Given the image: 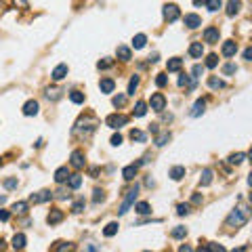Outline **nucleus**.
I'll use <instances>...</instances> for the list:
<instances>
[{
    "mask_svg": "<svg viewBox=\"0 0 252 252\" xmlns=\"http://www.w3.org/2000/svg\"><path fill=\"white\" fill-rule=\"evenodd\" d=\"M97 126H99V120L94 118L93 114H84L78 118V122L74 124V128H72V137L74 139H82L86 141L94 130H97Z\"/></svg>",
    "mask_w": 252,
    "mask_h": 252,
    "instance_id": "1",
    "label": "nucleus"
},
{
    "mask_svg": "<svg viewBox=\"0 0 252 252\" xmlns=\"http://www.w3.org/2000/svg\"><path fill=\"white\" fill-rule=\"evenodd\" d=\"M250 217H252L250 206H246V204H240V206H235L229 215H227L225 227H229V229H240V227H244L248 223Z\"/></svg>",
    "mask_w": 252,
    "mask_h": 252,
    "instance_id": "2",
    "label": "nucleus"
},
{
    "mask_svg": "<svg viewBox=\"0 0 252 252\" xmlns=\"http://www.w3.org/2000/svg\"><path fill=\"white\" fill-rule=\"evenodd\" d=\"M137 195H139V185H135V187H132L128 193H126V198L122 200L120 208H118V215H120V217H124L126 212H128V210L132 208V204L137 202Z\"/></svg>",
    "mask_w": 252,
    "mask_h": 252,
    "instance_id": "3",
    "label": "nucleus"
},
{
    "mask_svg": "<svg viewBox=\"0 0 252 252\" xmlns=\"http://www.w3.org/2000/svg\"><path fill=\"white\" fill-rule=\"evenodd\" d=\"M162 17L166 19L168 23H175L179 17H181V9H179V4L175 2H166L162 6Z\"/></svg>",
    "mask_w": 252,
    "mask_h": 252,
    "instance_id": "4",
    "label": "nucleus"
},
{
    "mask_svg": "<svg viewBox=\"0 0 252 252\" xmlns=\"http://www.w3.org/2000/svg\"><path fill=\"white\" fill-rule=\"evenodd\" d=\"M147 107L154 109V112H158V114H162L164 109H166V97H164L162 93H154L152 99H149V103H147Z\"/></svg>",
    "mask_w": 252,
    "mask_h": 252,
    "instance_id": "5",
    "label": "nucleus"
},
{
    "mask_svg": "<svg viewBox=\"0 0 252 252\" xmlns=\"http://www.w3.org/2000/svg\"><path fill=\"white\" fill-rule=\"evenodd\" d=\"M69 166L76 170H82L86 166V154L82 149H74V152L69 154Z\"/></svg>",
    "mask_w": 252,
    "mask_h": 252,
    "instance_id": "6",
    "label": "nucleus"
},
{
    "mask_svg": "<svg viewBox=\"0 0 252 252\" xmlns=\"http://www.w3.org/2000/svg\"><path fill=\"white\" fill-rule=\"evenodd\" d=\"M105 124L109 126V128L118 130V128H122V126L128 124V116H124V114H109L105 118Z\"/></svg>",
    "mask_w": 252,
    "mask_h": 252,
    "instance_id": "7",
    "label": "nucleus"
},
{
    "mask_svg": "<svg viewBox=\"0 0 252 252\" xmlns=\"http://www.w3.org/2000/svg\"><path fill=\"white\" fill-rule=\"evenodd\" d=\"M51 200H53L51 189H40V191L30 195V204H44V202H51Z\"/></svg>",
    "mask_w": 252,
    "mask_h": 252,
    "instance_id": "8",
    "label": "nucleus"
},
{
    "mask_svg": "<svg viewBox=\"0 0 252 252\" xmlns=\"http://www.w3.org/2000/svg\"><path fill=\"white\" fill-rule=\"evenodd\" d=\"M21 112H23V116H28V118L38 116V112H40V105H38L36 99H30V101H26V103H23Z\"/></svg>",
    "mask_w": 252,
    "mask_h": 252,
    "instance_id": "9",
    "label": "nucleus"
},
{
    "mask_svg": "<svg viewBox=\"0 0 252 252\" xmlns=\"http://www.w3.org/2000/svg\"><path fill=\"white\" fill-rule=\"evenodd\" d=\"M183 23L187 26V30H198L202 26V17L198 13H187L183 17Z\"/></svg>",
    "mask_w": 252,
    "mask_h": 252,
    "instance_id": "10",
    "label": "nucleus"
},
{
    "mask_svg": "<svg viewBox=\"0 0 252 252\" xmlns=\"http://www.w3.org/2000/svg\"><path fill=\"white\" fill-rule=\"evenodd\" d=\"M220 40V32H219V28H206L204 30V42H208V44H217Z\"/></svg>",
    "mask_w": 252,
    "mask_h": 252,
    "instance_id": "11",
    "label": "nucleus"
},
{
    "mask_svg": "<svg viewBox=\"0 0 252 252\" xmlns=\"http://www.w3.org/2000/svg\"><path fill=\"white\" fill-rule=\"evenodd\" d=\"M177 86L179 89H187V91H193L195 89V78L189 76V74H181L179 80H177Z\"/></svg>",
    "mask_w": 252,
    "mask_h": 252,
    "instance_id": "12",
    "label": "nucleus"
},
{
    "mask_svg": "<svg viewBox=\"0 0 252 252\" xmlns=\"http://www.w3.org/2000/svg\"><path fill=\"white\" fill-rule=\"evenodd\" d=\"M67 72H69V67H67V63H59V65H55V69H53V74H51V78L55 82H61L63 78L67 76Z\"/></svg>",
    "mask_w": 252,
    "mask_h": 252,
    "instance_id": "13",
    "label": "nucleus"
},
{
    "mask_svg": "<svg viewBox=\"0 0 252 252\" xmlns=\"http://www.w3.org/2000/svg\"><path fill=\"white\" fill-rule=\"evenodd\" d=\"M220 53H223V57H235V53H238V42L225 40L223 46H220Z\"/></svg>",
    "mask_w": 252,
    "mask_h": 252,
    "instance_id": "14",
    "label": "nucleus"
},
{
    "mask_svg": "<svg viewBox=\"0 0 252 252\" xmlns=\"http://www.w3.org/2000/svg\"><path fill=\"white\" fill-rule=\"evenodd\" d=\"M63 217H65V215H63V210H59V208H51V212L46 215V223H49L51 227H53V225H59L61 220H63Z\"/></svg>",
    "mask_w": 252,
    "mask_h": 252,
    "instance_id": "15",
    "label": "nucleus"
},
{
    "mask_svg": "<svg viewBox=\"0 0 252 252\" xmlns=\"http://www.w3.org/2000/svg\"><path fill=\"white\" fill-rule=\"evenodd\" d=\"M72 175V172H69V168L67 166H59L57 170H55V175H53V179H55V183L57 185H63L67 181V177Z\"/></svg>",
    "mask_w": 252,
    "mask_h": 252,
    "instance_id": "16",
    "label": "nucleus"
},
{
    "mask_svg": "<svg viewBox=\"0 0 252 252\" xmlns=\"http://www.w3.org/2000/svg\"><path fill=\"white\" fill-rule=\"evenodd\" d=\"M99 91L103 93V94L114 93L116 91V82L112 80V78H101V80H99Z\"/></svg>",
    "mask_w": 252,
    "mask_h": 252,
    "instance_id": "17",
    "label": "nucleus"
},
{
    "mask_svg": "<svg viewBox=\"0 0 252 252\" xmlns=\"http://www.w3.org/2000/svg\"><path fill=\"white\" fill-rule=\"evenodd\" d=\"M204 112H206V99H198L193 103V107H191V112H189V116L191 118H200Z\"/></svg>",
    "mask_w": 252,
    "mask_h": 252,
    "instance_id": "18",
    "label": "nucleus"
},
{
    "mask_svg": "<svg viewBox=\"0 0 252 252\" xmlns=\"http://www.w3.org/2000/svg\"><path fill=\"white\" fill-rule=\"evenodd\" d=\"M26 244H28L26 233H15V235H13V240H11L13 250H23V248H26Z\"/></svg>",
    "mask_w": 252,
    "mask_h": 252,
    "instance_id": "19",
    "label": "nucleus"
},
{
    "mask_svg": "<svg viewBox=\"0 0 252 252\" xmlns=\"http://www.w3.org/2000/svg\"><path fill=\"white\" fill-rule=\"evenodd\" d=\"M248 160V154L246 152H238V154H231L229 158H227V162L231 164V166H240V164H244Z\"/></svg>",
    "mask_w": 252,
    "mask_h": 252,
    "instance_id": "20",
    "label": "nucleus"
},
{
    "mask_svg": "<svg viewBox=\"0 0 252 252\" xmlns=\"http://www.w3.org/2000/svg\"><path fill=\"white\" fill-rule=\"evenodd\" d=\"M212 179H215V170H212V168H204L202 175H200V185L202 187L212 185Z\"/></svg>",
    "mask_w": 252,
    "mask_h": 252,
    "instance_id": "21",
    "label": "nucleus"
},
{
    "mask_svg": "<svg viewBox=\"0 0 252 252\" xmlns=\"http://www.w3.org/2000/svg\"><path fill=\"white\" fill-rule=\"evenodd\" d=\"M116 57L120 59V61H130V59H132V51L128 49V46L120 44V46L116 49Z\"/></svg>",
    "mask_w": 252,
    "mask_h": 252,
    "instance_id": "22",
    "label": "nucleus"
},
{
    "mask_svg": "<svg viewBox=\"0 0 252 252\" xmlns=\"http://www.w3.org/2000/svg\"><path fill=\"white\" fill-rule=\"evenodd\" d=\"M240 9H242V2H240V0H227V9H225V13L229 15V17H235V15L240 13Z\"/></svg>",
    "mask_w": 252,
    "mask_h": 252,
    "instance_id": "23",
    "label": "nucleus"
},
{
    "mask_svg": "<svg viewBox=\"0 0 252 252\" xmlns=\"http://www.w3.org/2000/svg\"><path fill=\"white\" fill-rule=\"evenodd\" d=\"M137 172H139L137 164H128V166L122 168V177H124V181H132V179L137 177Z\"/></svg>",
    "mask_w": 252,
    "mask_h": 252,
    "instance_id": "24",
    "label": "nucleus"
},
{
    "mask_svg": "<svg viewBox=\"0 0 252 252\" xmlns=\"http://www.w3.org/2000/svg\"><path fill=\"white\" fill-rule=\"evenodd\" d=\"M28 208H30V202H15L11 206V215H28Z\"/></svg>",
    "mask_w": 252,
    "mask_h": 252,
    "instance_id": "25",
    "label": "nucleus"
},
{
    "mask_svg": "<svg viewBox=\"0 0 252 252\" xmlns=\"http://www.w3.org/2000/svg\"><path fill=\"white\" fill-rule=\"evenodd\" d=\"M181 67H183V59L181 57H172L166 61V72H181Z\"/></svg>",
    "mask_w": 252,
    "mask_h": 252,
    "instance_id": "26",
    "label": "nucleus"
},
{
    "mask_svg": "<svg viewBox=\"0 0 252 252\" xmlns=\"http://www.w3.org/2000/svg\"><path fill=\"white\" fill-rule=\"evenodd\" d=\"M189 55H191L193 59H202V55H204V44H202V42H191V44H189Z\"/></svg>",
    "mask_w": 252,
    "mask_h": 252,
    "instance_id": "27",
    "label": "nucleus"
},
{
    "mask_svg": "<svg viewBox=\"0 0 252 252\" xmlns=\"http://www.w3.org/2000/svg\"><path fill=\"white\" fill-rule=\"evenodd\" d=\"M132 206H135V212H137V215H152V204H149V202H135V204H132Z\"/></svg>",
    "mask_w": 252,
    "mask_h": 252,
    "instance_id": "28",
    "label": "nucleus"
},
{
    "mask_svg": "<svg viewBox=\"0 0 252 252\" xmlns=\"http://www.w3.org/2000/svg\"><path fill=\"white\" fill-rule=\"evenodd\" d=\"M61 97H63V91L59 86H49V89H46V99L49 101H59Z\"/></svg>",
    "mask_w": 252,
    "mask_h": 252,
    "instance_id": "29",
    "label": "nucleus"
},
{
    "mask_svg": "<svg viewBox=\"0 0 252 252\" xmlns=\"http://www.w3.org/2000/svg\"><path fill=\"white\" fill-rule=\"evenodd\" d=\"M145 44H147V36H145V34H137V36H132V49H135V51L145 49Z\"/></svg>",
    "mask_w": 252,
    "mask_h": 252,
    "instance_id": "30",
    "label": "nucleus"
},
{
    "mask_svg": "<svg viewBox=\"0 0 252 252\" xmlns=\"http://www.w3.org/2000/svg\"><path fill=\"white\" fill-rule=\"evenodd\" d=\"M170 139H172V135H170L168 130H166V132H158L156 139H154V143H156V147H164V145H166Z\"/></svg>",
    "mask_w": 252,
    "mask_h": 252,
    "instance_id": "31",
    "label": "nucleus"
},
{
    "mask_svg": "<svg viewBox=\"0 0 252 252\" xmlns=\"http://www.w3.org/2000/svg\"><path fill=\"white\" fill-rule=\"evenodd\" d=\"M147 103H145V101H137V103H135V109H132V116H135V118H143L145 114H147Z\"/></svg>",
    "mask_w": 252,
    "mask_h": 252,
    "instance_id": "32",
    "label": "nucleus"
},
{
    "mask_svg": "<svg viewBox=\"0 0 252 252\" xmlns=\"http://www.w3.org/2000/svg\"><path fill=\"white\" fill-rule=\"evenodd\" d=\"M168 177L172 179V181H181L185 177V166H172L170 170H168Z\"/></svg>",
    "mask_w": 252,
    "mask_h": 252,
    "instance_id": "33",
    "label": "nucleus"
},
{
    "mask_svg": "<svg viewBox=\"0 0 252 252\" xmlns=\"http://www.w3.org/2000/svg\"><path fill=\"white\" fill-rule=\"evenodd\" d=\"M65 183H67L69 189H78V187L82 185V175H78V172H76V175H69Z\"/></svg>",
    "mask_w": 252,
    "mask_h": 252,
    "instance_id": "34",
    "label": "nucleus"
},
{
    "mask_svg": "<svg viewBox=\"0 0 252 252\" xmlns=\"http://www.w3.org/2000/svg\"><path fill=\"white\" fill-rule=\"evenodd\" d=\"M118 229H120V225H118L116 220H112V223H107V225H105L103 235H105V238H114V235L118 233Z\"/></svg>",
    "mask_w": 252,
    "mask_h": 252,
    "instance_id": "35",
    "label": "nucleus"
},
{
    "mask_svg": "<svg viewBox=\"0 0 252 252\" xmlns=\"http://www.w3.org/2000/svg\"><path fill=\"white\" fill-rule=\"evenodd\" d=\"M69 101L76 103V105H82L86 101V97H84V93H80V91H69Z\"/></svg>",
    "mask_w": 252,
    "mask_h": 252,
    "instance_id": "36",
    "label": "nucleus"
},
{
    "mask_svg": "<svg viewBox=\"0 0 252 252\" xmlns=\"http://www.w3.org/2000/svg\"><path fill=\"white\" fill-rule=\"evenodd\" d=\"M208 86L212 91H220V89H225V80H220V78H217V76H210L208 78Z\"/></svg>",
    "mask_w": 252,
    "mask_h": 252,
    "instance_id": "37",
    "label": "nucleus"
},
{
    "mask_svg": "<svg viewBox=\"0 0 252 252\" xmlns=\"http://www.w3.org/2000/svg\"><path fill=\"white\" fill-rule=\"evenodd\" d=\"M139 84H141V78L135 74V76H132L130 80H128V91H126V94H135L137 89H139Z\"/></svg>",
    "mask_w": 252,
    "mask_h": 252,
    "instance_id": "38",
    "label": "nucleus"
},
{
    "mask_svg": "<svg viewBox=\"0 0 252 252\" xmlns=\"http://www.w3.org/2000/svg\"><path fill=\"white\" fill-rule=\"evenodd\" d=\"M217 65H219V55H215V53L206 55V61H204V67H208V69H215Z\"/></svg>",
    "mask_w": 252,
    "mask_h": 252,
    "instance_id": "39",
    "label": "nucleus"
},
{
    "mask_svg": "<svg viewBox=\"0 0 252 252\" xmlns=\"http://www.w3.org/2000/svg\"><path fill=\"white\" fill-rule=\"evenodd\" d=\"M128 137H130L132 141H139V143H145V141H147V135H145L143 130H139V128H132Z\"/></svg>",
    "mask_w": 252,
    "mask_h": 252,
    "instance_id": "40",
    "label": "nucleus"
},
{
    "mask_svg": "<svg viewBox=\"0 0 252 252\" xmlns=\"http://www.w3.org/2000/svg\"><path fill=\"white\" fill-rule=\"evenodd\" d=\"M206 9L210 11V13H217L219 9H223V0H206Z\"/></svg>",
    "mask_w": 252,
    "mask_h": 252,
    "instance_id": "41",
    "label": "nucleus"
},
{
    "mask_svg": "<svg viewBox=\"0 0 252 252\" xmlns=\"http://www.w3.org/2000/svg\"><path fill=\"white\" fill-rule=\"evenodd\" d=\"M126 99H128V97H126V94L118 93L116 97H112V105H114V107H118V109H120V107H124V105H126Z\"/></svg>",
    "mask_w": 252,
    "mask_h": 252,
    "instance_id": "42",
    "label": "nucleus"
},
{
    "mask_svg": "<svg viewBox=\"0 0 252 252\" xmlns=\"http://www.w3.org/2000/svg\"><path fill=\"white\" fill-rule=\"evenodd\" d=\"M170 235H172V238H175V240H183V238H187V227H175V229H172L170 231Z\"/></svg>",
    "mask_w": 252,
    "mask_h": 252,
    "instance_id": "43",
    "label": "nucleus"
},
{
    "mask_svg": "<svg viewBox=\"0 0 252 252\" xmlns=\"http://www.w3.org/2000/svg\"><path fill=\"white\" fill-rule=\"evenodd\" d=\"M2 185H4V189H9V191H13V189H17L19 181H17V177H9V179H4V181H2Z\"/></svg>",
    "mask_w": 252,
    "mask_h": 252,
    "instance_id": "44",
    "label": "nucleus"
},
{
    "mask_svg": "<svg viewBox=\"0 0 252 252\" xmlns=\"http://www.w3.org/2000/svg\"><path fill=\"white\" fill-rule=\"evenodd\" d=\"M84 206H86V202H84V198H80V200H76V202L72 204V212H74V215H80V212H84Z\"/></svg>",
    "mask_w": 252,
    "mask_h": 252,
    "instance_id": "45",
    "label": "nucleus"
},
{
    "mask_svg": "<svg viewBox=\"0 0 252 252\" xmlns=\"http://www.w3.org/2000/svg\"><path fill=\"white\" fill-rule=\"evenodd\" d=\"M101 202H105V191L103 189H94L93 191V204H101Z\"/></svg>",
    "mask_w": 252,
    "mask_h": 252,
    "instance_id": "46",
    "label": "nucleus"
},
{
    "mask_svg": "<svg viewBox=\"0 0 252 252\" xmlns=\"http://www.w3.org/2000/svg\"><path fill=\"white\" fill-rule=\"evenodd\" d=\"M189 212H191V204H179V206H177V215L179 217H187L189 215Z\"/></svg>",
    "mask_w": 252,
    "mask_h": 252,
    "instance_id": "47",
    "label": "nucleus"
},
{
    "mask_svg": "<svg viewBox=\"0 0 252 252\" xmlns=\"http://www.w3.org/2000/svg\"><path fill=\"white\" fill-rule=\"evenodd\" d=\"M53 250H57V252L74 250V244H69V242H57V246H53Z\"/></svg>",
    "mask_w": 252,
    "mask_h": 252,
    "instance_id": "48",
    "label": "nucleus"
},
{
    "mask_svg": "<svg viewBox=\"0 0 252 252\" xmlns=\"http://www.w3.org/2000/svg\"><path fill=\"white\" fill-rule=\"evenodd\" d=\"M235 72H238V65H235V63H225L223 65V74L225 76H233Z\"/></svg>",
    "mask_w": 252,
    "mask_h": 252,
    "instance_id": "49",
    "label": "nucleus"
},
{
    "mask_svg": "<svg viewBox=\"0 0 252 252\" xmlns=\"http://www.w3.org/2000/svg\"><path fill=\"white\" fill-rule=\"evenodd\" d=\"M204 250H208V252H225V246H220V244L210 242L208 246H204Z\"/></svg>",
    "mask_w": 252,
    "mask_h": 252,
    "instance_id": "50",
    "label": "nucleus"
},
{
    "mask_svg": "<svg viewBox=\"0 0 252 252\" xmlns=\"http://www.w3.org/2000/svg\"><path fill=\"white\" fill-rule=\"evenodd\" d=\"M156 84L160 86V89H164V86L168 84V78H166V74H158V76H156Z\"/></svg>",
    "mask_w": 252,
    "mask_h": 252,
    "instance_id": "51",
    "label": "nucleus"
},
{
    "mask_svg": "<svg viewBox=\"0 0 252 252\" xmlns=\"http://www.w3.org/2000/svg\"><path fill=\"white\" fill-rule=\"evenodd\" d=\"M204 74V65H200V63H195L193 65V69H191V76L195 78V80H198V78Z\"/></svg>",
    "mask_w": 252,
    "mask_h": 252,
    "instance_id": "52",
    "label": "nucleus"
},
{
    "mask_svg": "<svg viewBox=\"0 0 252 252\" xmlns=\"http://www.w3.org/2000/svg\"><path fill=\"white\" fill-rule=\"evenodd\" d=\"M112 65H114V59H101V61L97 63V67H99V69H109Z\"/></svg>",
    "mask_w": 252,
    "mask_h": 252,
    "instance_id": "53",
    "label": "nucleus"
},
{
    "mask_svg": "<svg viewBox=\"0 0 252 252\" xmlns=\"http://www.w3.org/2000/svg\"><path fill=\"white\" fill-rule=\"evenodd\" d=\"M122 141H124V139H122V135H120V132H116V135H114L112 139H109V143H112L114 147H120V145H122Z\"/></svg>",
    "mask_w": 252,
    "mask_h": 252,
    "instance_id": "54",
    "label": "nucleus"
},
{
    "mask_svg": "<svg viewBox=\"0 0 252 252\" xmlns=\"http://www.w3.org/2000/svg\"><path fill=\"white\" fill-rule=\"evenodd\" d=\"M202 202H204V195L202 193H193L191 195V204H195V206H200Z\"/></svg>",
    "mask_w": 252,
    "mask_h": 252,
    "instance_id": "55",
    "label": "nucleus"
},
{
    "mask_svg": "<svg viewBox=\"0 0 252 252\" xmlns=\"http://www.w3.org/2000/svg\"><path fill=\"white\" fill-rule=\"evenodd\" d=\"M11 219V210H4V208H0V220L2 223H6V220Z\"/></svg>",
    "mask_w": 252,
    "mask_h": 252,
    "instance_id": "56",
    "label": "nucleus"
},
{
    "mask_svg": "<svg viewBox=\"0 0 252 252\" xmlns=\"http://www.w3.org/2000/svg\"><path fill=\"white\" fill-rule=\"evenodd\" d=\"M53 198H59V200H67L69 193H65L63 189H59V191H53Z\"/></svg>",
    "mask_w": 252,
    "mask_h": 252,
    "instance_id": "57",
    "label": "nucleus"
},
{
    "mask_svg": "<svg viewBox=\"0 0 252 252\" xmlns=\"http://www.w3.org/2000/svg\"><path fill=\"white\" fill-rule=\"evenodd\" d=\"M244 61H252V49H244Z\"/></svg>",
    "mask_w": 252,
    "mask_h": 252,
    "instance_id": "58",
    "label": "nucleus"
},
{
    "mask_svg": "<svg viewBox=\"0 0 252 252\" xmlns=\"http://www.w3.org/2000/svg\"><path fill=\"white\" fill-rule=\"evenodd\" d=\"M149 132H152V135H158V132H160V124H149Z\"/></svg>",
    "mask_w": 252,
    "mask_h": 252,
    "instance_id": "59",
    "label": "nucleus"
},
{
    "mask_svg": "<svg viewBox=\"0 0 252 252\" xmlns=\"http://www.w3.org/2000/svg\"><path fill=\"white\" fill-rule=\"evenodd\" d=\"M17 6H28V0H13Z\"/></svg>",
    "mask_w": 252,
    "mask_h": 252,
    "instance_id": "60",
    "label": "nucleus"
},
{
    "mask_svg": "<svg viewBox=\"0 0 252 252\" xmlns=\"http://www.w3.org/2000/svg\"><path fill=\"white\" fill-rule=\"evenodd\" d=\"M191 250V246H179V252H189Z\"/></svg>",
    "mask_w": 252,
    "mask_h": 252,
    "instance_id": "61",
    "label": "nucleus"
},
{
    "mask_svg": "<svg viewBox=\"0 0 252 252\" xmlns=\"http://www.w3.org/2000/svg\"><path fill=\"white\" fill-rule=\"evenodd\" d=\"M204 2H206V0H193V4H195V6H202Z\"/></svg>",
    "mask_w": 252,
    "mask_h": 252,
    "instance_id": "62",
    "label": "nucleus"
},
{
    "mask_svg": "<svg viewBox=\"0 0 252 252\" xmlns=\"http://www.w3.org/2000/svg\"><path fill=\"white\" fill-rule=\"evenodd\" d=\"M2 248H4V240H2V238H0V250H2Z\"/></svg>",
    "mask_w": 252,
    "mask_h": 252,
    "instance_id": "63",
    "label": "nucleus"
},
{
    "mask_svg": "<svg viewBox=\"0 0 252 252\" xmlns=\"http://www.w3.org/2000/svg\"><path fill=\"white\" fill-rule=\"evenodd\" d=\"M0 164H2V160H0Z\"/></svg>",
    "mask_w": 252,
    "mask_h": 252,
    "instance_id": "64",
    "label": "nucleus"
}]
</instances>
